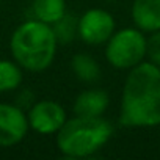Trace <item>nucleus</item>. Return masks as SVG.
<instances>
[{
  "instance_id": "39448f33",
  "label": "nucleus",
  "mask_w": 160,
  "mask_h": 160,
  "mask_svg": "<svg viewBox=\"0 0 160 160\" xmlns=\"http://www.w3.org/2000/svg\"><path fill=\"white\" fill-rule=\"evenodd\" d=\"M115 19L108 11L91 8L77 21V35L90 46H99L110 39L115 33Z\"/></svg>"
},
{
  "instance_id": "9d476101",
  "label": "nucleus",
  "mask_w": 160,
  "mask_h": 160,
  "mask_svg": "<svg viewBox=\"0 0 160 160\" xmlns=\"http://www.w3.org/2000/svg\"><path fill=\"white\" fill-rule=\"evenodd\" d=\"M32 8L38 21L52 25L66 14V0H33Z\"/></svg>"
},
{
  "instance_id": "20e7f679",
  "label": "nucleus",
  "mask_w": 160,
  "mask_h": 160,
  "mask_svg": "<svg viewBox=\"0 0 160 160\" xmlns=\"http://www.w3.org/2000/svg\"><path fill=\"white\" fill-rule=\"evenodd\" d=\"M146 57V38L141 30L122 28L107 41L105 58L116 69H132Z\"/></svg>"
},
{
  "instance_id": "f03ea898",
  "label": "nucleus",
  "mask_w": 160,
  "mask_h": 160,
  "mask_svg": "<svg viewBox=\"0 0 160 160\" xmlns=\"http://www.w3.org/2000/svg\"><path fill=\"white\" fill-rule=\"evenodd\" d=\"M57 36L52 25L38 19L24 22L11 35L10 50L14 61L32 72L47 69L57 53Z\"/></svg>"
},
{
  "instance_id": "1a4fd4ad",
  "label": "nucleus",
  "mask_w": 160,
  "mask_h": 160,
  "mask_svg": "<svg viewBox=\"0 0 160 160\" xmlns=\"http://www.w3.org/2000/svg\"><path fill=\"white\" fill-rule=\"evenodd\" d=\"M108 104L110 98L104 90H85L74 101V113L80 116H102Z\"/></svg>"
},
{
  "instance_id": "4468645a",
  "label": "nucleus",
  "mask_w": 160,
  "mask_h": 160,
  "mask_svg": "<svg viewBox=\"0 0 160 160\" xmlns=\"http://www.w3.org/2000/svg\"><path fill=\"white\" fill-rule=\"evenodd\" d=\"M146 57L152 64L160 68V30L152 32L146 38Z\"/></svg>"
},
{
  "instance_id": "7ed1b4c3",
  "label": "nucleus",
  "mask_w": 160,
  "mask_h": 160,
  "mask_svg": "<svg viewBox=\"0 0 160 160\" xmlns=\"http://www.w3.org/2000/svg\"><path fill=\"white\" fill-rule=\"evenodd\" d=\"M113 135V126L104 116H80L66 119L57 132V148L69 158H85L105 146Z\"/></svg>"
},
{
  "instance_id": "f8f14e48",
  "label": "nucleus",
  "mask_w": 160,
  "mask_h": 160,
  "mask_svg": "<svg viewBox=\"0 0 160 160\" xmlns=\"http://www.w3.org/2000/svg\"><path fill=\"white\" fill-rule=\"evenodd\" d=\"M22 83V69L16 61L0 60V93L16 90Z\"/></svg>"
},
{
  "instance_id": "ddd939ff",
  "label": "nucleus",
  "mask_w": 160,
  "mask_h": 160,
  "mask_svg": "<svg viewBox=\"0 0 160 160\" xmlns=\"http://www.w3.org/2000/svg\"><path fill=\"white\" fill-rule=\"evenodd\" d=\"M53 33L57 36L58 42H69L75 33H77V21L68 14H64L61 19H58L55 24H52Z\"/></svg>"
},
{
  "instance_id": "f257e3e1",
  "label": "nucleus",
  "mask_w": 160,
  "mask_h": 160,
  "mask_svg": "<svg viewBox=\"0 0 160 160\" xmlns=\"http://www.w3.org/2000/svg\"><path fill=\"white\" fill-rule=\"evenodd\" d=\"M119 124L124 127L160 126V68L151 61L133 66L126 77Z\"/></svg>"
},
{
  "instance_id": "423d86ee",
  "label": "nucleus",
  "mask_w": 160,
  "mask_h": 160,
  "mask_svg": "<svg viewBox=\"0 0 160 160\" xmlns=\"http://www.w3.org/2000/svg\"><path fill=\"white\" fill-rule=\"evenodd\" d=\"M28 127V119L21 107L0 102V146L10 148L21 143Z\"/></svg>"
},
{
  "instance_id": "0eeeda50",
  "label": "nucleus",
  "mask_w": 160,
  "mask_h": 160,
  "mask_svg": "<svg viewBox=\"0 0 160 160\" xmlns=\"http://www.w3.org/2000/svg\"><path fill=\"white\" fill-rule=\"evenodd\" d=\"M28 126L42 135L57 133L66 121L64 108L53 101H39L33 104L27 115Z\"/></svg>"
},
{
  "instance_id": "6e6552de",
  "label": "nucleus",
  "mask_w": 160,
  "mask_h": 160,
  "mask_svg": "<svg viewBox=\"0 0 160 160\" xmlns=\"http://www.w3.org/2000/svg\"><path fill=\"white\" fill-rule=\"evenodd\" d=\"M132 21L143 33L160 30V0H133Z\"/></svg>"
},
{
  "instance_id": "9b49d317",
  "label": "nucleus",
  "mask_w": 160,
  "mask_h": 160,
  "mask_svg": "<svg viewBox=\"0 0 160 160\" xmlns=\"http://www.w3.org/2000/svg\"><path fill=\"white\" fill-rule=\"evenodd\" d=\"M71 68L74 74L87 83H93L101 77V68L98 61L88 53H77L71 60Z\"/></svg>"
}]
</instances>
